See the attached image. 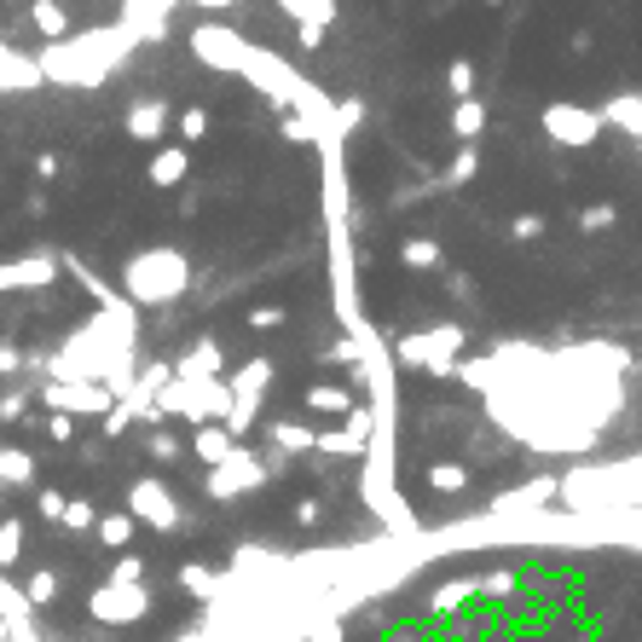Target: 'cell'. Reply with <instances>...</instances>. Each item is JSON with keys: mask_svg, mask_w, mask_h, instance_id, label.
Returning a JSON list of instances; mask_svg holds the SVG:
<instances>
[{"mask_svg": "<svg viewBox=\"0 0 642 642\" xmlns=\"http://www.w3.org/2000/svg\"><path fill=\"white\" fill-rule=\"evenodd\" d=\"M631 371V353L614 342H585L568 353L533 348V342H504L498 353L457 365L469 388L487 394L492 423L510 429L533 452H561L579 457L596 446L602 411L619 406V383Z\"/></svg>", "mask_w": 642, "mask_h": 642, "instance_id": "6da1fadb", "label": "cell"}, {"mask_svg": "<svg viewBox=\"0 0 642 642\" xmlns=\"http://www.w3.org/2000/svg\"><path fill=\"white\" fill-rule=\"evenodd\" d=\"M133 42H139V35L128 24L98 30V35H75V42H52L42 58H35V70H42L47 82H65V87H93L116 58L133 52Z\"/></svg>", "mask_w": 642, "mask_h": 642, "instance_id": "7a4b0ae2", "label": "cell"}, {"mask_svg": "<svg viewBox=\"0 0 642 642\" xmlns=\"http://www.w3.org/2000/svg\"><path fill=\"white\" fill-rule=\"evenodd\" d=\"M122 290H128L133 307H174V301L191 290V260H186V249H174V244L139 249L128 260V272H122Z\"/></svg>", "mask_w": 642, "mask_h": 642, "instance_id": "3957f363", "label": "cell"}, {"mask_svg": "<svg viewBox=\"0 0 642 642\" xmlns=\"http://www.w3.org/2000/svg\"><path fill=\"white\" fill-rule=\"evenodd\" d=\"M464 342H469V330L464 325H429V330H417V336H406V342L394 348V359L399 365H411V371H429V376H452L457 365H464Z\"/></svg>", "mask_w": 642, "mask_h": 642, "instance_id": "277c9868", "label": "cell"}, {"mask_svg": "<svg viewBox=\"0 0 642 642\" xmlns=\"http://www.w3.org/2000/svg\"><path fill=\"white\" fill-rule=\"evenodd\" d=\"M272 480V464L260 452H249V446H237L226 464H214L209 469V480H203V492L214 498V504H237V498H249V492H260Z\"/></svg>", "mask_w": 642, "mask_h": 642, "instance_id": "5b68a950", "label": "cell"}, {"mask_svg": "<svg viewBox=\"0 0 642 642\" xmlns=\"http://www.w3.org/2000/svg\"><path fill=\"white\" fill-rule=\"evenodd\" d=\"M272 359H249V365H237V376H232V411H226V429H232V440H244L255 423H260V399H267V388H272Z\"/></svg>", "mask_w": 642, "mask_h": 642, "instance_id": "8992f818", "label": "cell"}, {"mask_svg": "<svg viewBox=\"0 0 642 642\" xmlns=\"http://www.w3.org/2000/svg\"><path fill=\"white\" fill-rule=\"evenodd\" d=\"M128 515L145 521L151 533H179V527H186V515H179L174 492H168L156 475H139L133 487H128Z\"/></svg>", "mask_w": 642, "mask_h": 642, "instance_id": "52a82bcc", "label": "cell"}, {"mask_svg": "<svg viewBox=\"0 0 642 642\" xmlns=\"http://www.w3.org/2000/svg\"><path fill=\"white\" fill-rule=\"evenodd\" d=\"M87 614L98 619V626H139V619L151 614V585H98L87 596Z\"/></svg>", "mask_w": 642, "mask_h": 642, "instance_id": "ba28073f", "label": "cell"}, {"mask_svg": "<svg viewBox=\"0 0 642 642\" xmlns=\"http://www.w3.org/2000/svg\"><path fill=\"white\" fill-rule=\"evenodd\" d=\"M545 510H556V475H538V480H521V487L498 492L487 515H498V521H527V515H545Z\"/></svg>", "mask_w": 642, "mask_h": 642, "instance_id": "9c48e42d", "label": "cell"}, {"mask_svg": "<svg viewBox=\"0 0 642 642\" xmlns=\"http://www.w3.org/2000/svg\"><path fill=\"white\" fill-rule=\"evenodd\" d=\"M545 133L556 139V145L585 151V145H596V133H602V110H585V105H545Z\"/></svg>", "mask_w": 642, "mask_h": 642, "instance_id": "30bf717a", "label": "cell"}, {"mask_svg": "<svg viewBox=\"0 0 642 642\" xmlns=\"http://www.w3.org/2000/svg\"><path fill=\"white\" fill-rule=\"evenodd\" d=\"M58 284V255L52 249H30L17 260H0V290L17 295V290H52Z\"/></svg>", "mask_w": 642, "mask_h": 642, "instance_id": "8fae6325", "label": "cell"}, {"mask_svg": "<svg viewBox=\"0 0 642 642\" xmlns=\"http://www.w3.org/2000/svg\"><path fill=\"white\" fill-rule=\"evenodd\" d=\"M42 399H47V411H65V417H105L116 406V394L98 383H47Z\"/></svg>", "mask_w": 642, "mask_h": 642, "instance_id": "7c38bea8", "label": "cell"}, {"mask_svg": "<svg viewBox=\"0 0 642 642\" xmlns=\"http://www.w3.org/2000/svg\"><path fill=\"white\" fill-rule=\"evenodd\" d=\"M128 139H139V145H156V139H168L174 128V110L168 98H139V105H128Z\"/></svg>", "mask_w": 642, "mask_h": 642, "instance_id": "4fadbf2b", "label": "cell"}, {"mask_svg": "<svg viewBox=\"0 0 642 642\" xmlns=\"http://www.w3.org/2000/svg\"><path fill=\"white\" fill-rule=\"evenodd\" d=\"M244 47H249V42H237V35H226V30H197V35H191V52L203 58V65H214V70H237Z\"/></svg>", "mask_w": 642, "mask_h": 642, "instance_id": "5bb4252c", "label": "cell"}, {"mask_svg": "<svg viewBox=\"0 0 642 642\" xmlns=\"http://www.w3.org/2000/svg\"><path fill=\"white\" fill-rule=\"evenodd\" d=\"M186 174H191V151L186 145H156L151 163H145V179H151L156 191H174Z\"/></svg>", "mask_w": 642, "mask_h": 642, "instance_id": "9a60e30c", "label": "cell"}, {"mask_svg": "<svg viewBox=\"0 0 642 642\" xmlns=\"http://www.w3.org/2000/svg\"><path fill=\"white\" fill-rule=\"evenodd\" d=\"M232 452H237V440H232V429H226V423H203V429H191V457H197L203 469L226 464Z\"/></svg>", "mask_w": 642, "mask_h": 642, "instance_id": "2e32d148", "label": "cell"}, {"mask_svg": "<svg viewBox=\"0 0 642 642\" xmlns=\"http://www.w3.org/2000/svg\"><path fill=\"white\" fill-rule=\"evenodd\" d=\"M475 596H480V579H475V573L446 579V585H434V591H429V614H434V619H452L457 608H469Z\"/></svg>", "mask_w": 642, "mask_h": 642, "instance_id": "e0dca14e", "label": "cell"}, {"mask_svg": "<svg viewBox=\"0 0 642 642\" xmlns=\"http://www.w3.org/2000/svg\"><path fill=\"white\" fill-rule=\"evenodd\" d=\"M220 365H226V348H220L214 336H197L186 348V359L174 365V376H220Z\"/></svg>", "mask_w": 642, "mask_h": 642, "instance_id": "ac0fdd59", "label": "cell"}, {"mask_svg": "<svg viewBox=\"0 0 642 642\" xmlns=\"http://www.w3.org/2000/svg\"><path fill=\"white\" fill-rule=\"evenodd\" d=\"M480 133H487V105H480V98H457V110H452V139H457V145H475Z\"/></svg>", "mask_w": 642, "mask_h": 642, "instance_id": "d6986e66", "label": "cell"}, {"mask_svg": "<svg viewBox=\"0 0 642 642\" xmlns=\"http://www.w3.org/2000/svg\"><path fill=\"white\" fill-rule=\"evenodd\" d=\"M133 527H139V521L128 510H110V515L93 521V533H98V545H105V550H128L133 545Z\"/></svg>", "mask_w": 642, "mask_h": 642, "instance_id": "ffe728a7", "label": "cell"}, {"mask_svg": "<svg viewBox=\"0 0 642 642\" xmlns=\"http://www.w3.org/2000/svg\"><path fill=\"white\" fill-rule=\"evenodd\" d=\"M440 260L446 255H440L434 237H406V244H399V267L406 272H440Z\"/></svg>", "mask_w": 642, "mask_h": 642, "instance_id": "44dd1931", "label": "cell"}, {"mask_svg": "<svg viewBox=\"0 0 642 642\" xmlns=\"http://www.w3.org/2000/svg\"><path fill=\"white\" fill-rule=\"evenodd\" d=\"M30 24L42 30L47 42H65V35H70V12L58 7V0H35V7H30Z\"/></svg>", "mask_w": 642, "mask_h": 642, "instance_id": "7402d4cb", "label": "cell"}, {"mask_svg": "<svg viewBox=\"0 0 642 642\" xmlns=\"http://www.w3.org/2000/svg\"><path fill=\"white\" fill-rule=\"evenodd\" d=\"M307 411H318V417H348L353 411V394L336 388V383H318V388H307Z\"/></svg>", "mask_w": 642, "mask_h": 642, "instance_id": "603a6c76", "label": "cell"}, {"mask_svg": "<svg viewBox=\"0 0 642 642\" xmlns=\"http://www.w3.org/2000/svg\"><path fill=\"white\" fill-rule=\"evenodd\" d=\"M179 585H186L197 602H214L220 596V573L203 568V561H186V568H179Z\"/></svg>", "mask_w": 642, "mask_h": 642, "instance_id": "cb8c5ba5", "label": "cell"}, {"mask_svg": "<svg viewBox=\"0 0 642 642\" xmlns=\"http://www.w3.org/2000/svg\"><path fill=\"white\" fill-rule=\"evenodd\" d=\"M17 561H24V521L7 515L0 521V573H12Z\"/></svg>", "mask_w": 642, "mask_h": 642, "instance_id": "d4e9b609", "label": "cell"}, {"mask_svg": "<svg viewBox=\"0 0 642 642\" xmlns=\"http://www.w3.org/2000/svg\"><path fill=\"white\" fill-rule=\"evenodd\" d=\"M278 7H284L295 24H318V30L336 24V0H278Z\"/></svg>", "mask_w": 642, "mask_h": 642, "instance_id": "484cf974", "label": "cell"}, {"mask_svg": "<svg viewBox=\"0 0 642 642\" xmlns=\"http://www.w3.org/2000/svg\"><path fill=\"white\" fill-rule=\"evenodd\" d=\"M0 487H35V457L30 452H0Z\"/></svg>", "mask_w": 642, "mask_h": 642, "instance_id": "4316f807", "label": "cell"}, {"mask_svg": "<svg viewBox=\"0 0 642 642\" xmlns=\"http://www.w3.org/2000/svg\"><path fill=\"white\" fill-rule=\"evenodd\" d=\"M267 434H272L278 452H313V429L307 423H284V417H278V423H267Z\"/></svg>", "mask_w": 642, "mask_h": 642, "instance_id": "83f0119b", "label": "cell"}, {"mask_svg": "<svg viewBox=\"0 0 642 642\" xmlns=\"http://www.w3.org/2000/svg\"><path fill=\"white\" fill-rule=\"evenodd\" d=\"M58 591H65V579H58L52 568H42V573H30L24 602H30V608H52V602H58Z\"/></svg>", "mask_w": 642, "mask_h": 642, "instance_id": "f1b7e54d", "label": "cell"}, {"mask_svg": "<svg viewBox=\"0 0 642 642\" xmlns=\"http://www.w3.org/2000/svg\"><path fill=\"white\" fill-rule=\"evenodd\" d=\"M174 133L186 139V151H191V145H203V139H209V110H203V105L179 110V116H174Z\"/></svg>", "mask_w": 642, "mask_h": 642, "instance_id": "f546056e", "label": "cell"}, {"mask_svg": "<svg viewBox=\"0 0 642 642\" xmlns=\"http://www.w3.org/2000/svg\"><path fill=\"white\" fill-rule=\"evenodd\" d=\"M0 82H7V87H35V82H42V70H35L30 58H12V52H0Z\"/></svg>", "mask_w": 642, "mask_h": 642, "instance_id": "4dcf8cb0", "label": "cell"}, {"mask_svg": "<svg viewBox=\"0 0 642 642\" xmlns=\"http://www.w3.org/2000/svg\"><path fill=\"white\" fill-rule=\"evenodd\" d=\"M429 487L452 498V492L469 487V469H464V464H429Z\"/></svg>", "mask_w": 642, "mask_h": 642, "instance_id": "1f68e13d", "label": "cell"}, {"mask_svg": "<svg viewBox=\"0 0 642 642\" xmlns=\"http://www.w3.org/2000/svg\"><path fill=\"white\" fill-rule=\"evenodd\" d=\"M446 93L452 98H475V65L469 58H452L446 65Z\"/></svg>", "mask_w": 642, "mask_h": 642, "instance_id": "d6a6232c", "label": "cell"}, {"mask_svg": "<svg viewBox=\"0 0 642 642\" xmlns=\"http://www.w3.org/2000/svg\"><path fill=\"white\" fill-rule=\"evenodd\" d=\"M93 521H98L93 498H70V504H65V521H58V527H70V533H93Z\"/></svg>", "mask_w": 642, "mask_h": 642, "instance_id": "836d02e7", "label": "cell"}, {"mask_svg": "<svg viewBox=\"0 0 642 642\" xmlns=\"http://www.w3.org/2000/svg\"><path fill=\"white\" fill-rule=\"evenodd\" d=\"M65 504H70V492H58V487H35V515H42V521H65Z\"/></svg>", "mask_w": 642, "mask_h": 642, "instance_id": "e575fe53", "label": "cell"}, {"mask_svg": "<svg viewBox=\"0 0 642 642\" xmlns=\"http://www.w3.org/2000/svg\"><path fill=\"white\" fill-rule=\"evenodd\" d=\"M608 226H619V209L614 203H591L585 214H579V232H591V237L608 232Z\"/></svg>", "mask_w": 642, "mask_h": 642, "instance_id": "d590c367", "label": "cell"}, {"mask_svg": "<svg viewBox=\"0 0 642 642\" xmlns=\"http://www.w3.org/2000/svg\"><path fill=\"white\" fill-rule=\"evenodd\" d=\"M545 226H550L545 214H515V220H510V237H515V244H538V237H545Z\"/></svg>", "mask_w": 642, "mask_h": 642, "instance_id": "8d00e7d4", "label": "cell"}, {"mask_svg": "<svg viewBox=\"0 0 642 642\" xmlns=\"http://www.w3.org/2000/svg\"><path fill=\"white\" fill-rule=\"evenodd\" d=\"M110 585H145V561H139V556H116Z\"/></svg>", "mask_w": 642, "mask_h": 642, "instance_id": "74e56055", "label": "cell"}, {"mask_svg": "<svg viewBox=\"0 0 642 642\" xmlns=\"http://www.w3.org/2000/svg\"><path fill=\"white\" fill-rule=\"evenodd\" d=\"M480 596H492V602H510V596H515V573H510V568L487 573V579H480Z\"/></svg>", "mask_w": 642, "mask_h": 642, "instance_id": "f35d334b", "label": "cell"}, {"mask_svg": "<svg viewBox=\"0 0 642 642\" xmlns=\"http://www.w3.org/2000/svg\"><path fill=\"white\" fill-rule=\"evenodd\" d=\"M145 446H151V457H156V464H179V440H174L168 429H151V440H145Z\"/></svg>", "mask_w": 642, "mask_h": 642, "instance_id": "ab89813d", "label": "cell"}, {"mask_svg": "<svg viewBox=\"0 0 642 642\" xmlns=\"http://www.w3.org/2000/svg\"><path fill=\"white\" fill-rule=\"evenodd\" d=\"M475 168H480V156H475V145H464V151H457V163L446 168V179H452V186H469Z\"/></svg>", "mask_w": 642, "mask_h": 642, "instance_id": "60d3db41", "label": "cell"}, {"mask_svg": "<svg viewBox=\"0 0 642 642\" xmlns=\"http://www.w3.org/2000/svg\"><path fill=\"white\" fill-rule=\"evenodd\" d=\"M98 423H105V434H110V440H122V434L133 429V411L122 406V399H116V406H110L105 417H98Z\"/></svg>", "mask_w": 642, "mask_h": 642, "instance_id": "b9f144b4", "label": "cell"}, {"mask_svg": "<svg viewBox=\"0 0 642 642\" xmlns=\"http://www.w3.org/2000/svg\"><path fill=\"white\" fill-rule=\"evenodd\" d=\"M342 637H348L342 619H313L307 626V642H342Z\"/></svg>", "mask_w": 642, "mask_h": 642, "instance_id": "7bdbcfd3", "label": "cell"}, {"mask_svg": "<svg viewBox=\"0 0 642 642\" xmlns=\"http://www.w3.org/2000/svg\"><path fill=\"white\" fill-rule=\"evenodd\" d=\"M24 371V348L17 342H0V376H17Z\"/></svg>", "mask_w": 642, "mask_h": 642, "instance_id": "ee69618b", "label": "cell"}, {"mask_svg": "<svg viewBox=\"0 0 642 642\" xmlns=\"http://www.w3.org/2000/svg\"><path fill=\"white\" fill-rule=\"evenodd\" d=\"M24 406H30V394H24V388L7 394V399H0V423H17V417H24Z\"/></svg>", "mask_w": 642, "mask_h": 642, "instance_id": "f6af8a7d", "label": "cell"}, {"mask_svg": "<svg viewBox=\"0 0 642 642\" xmlns=\"http://www.w3.org/2000/svg\"><path fill=\"white\" fill-rule=\"evenodd\" d=\"M47 434L58 440V446H65V440L75 434V417H65V411H52V417H47Z\"/></svg>", "mask_w": 642, "mask_h": 642, "instance_id": "bcb514c9", "label": "cell"}, {"mask_svg": "<svg viewBox=\"0 0 642 642\" xmlns=\"http://www.w3.org/2000/svg\"><path fill=\"white\" fill-rule=\"evenodd\" d=\"M58 168H65V163H58L52 151H42V156H35V179H42V186H52V179H58Z\"/></svg>", "mask_w": 642, "mask_h": 642, "instance_id": "7dc6e473", "label": "cell"}, {"mask_svg": "<svg viewBox=\"0 0 642 642\" xmlns=\"http://www.w3.org/2000/svg\"><path fill=\"white\" fill-rule=\"evenodd\" d=\"M295 42L313 52V47H325V30H318V24H295Z\"/></svg>", "mask_w": 642, "mask_h": 642, "instance_id": "c3c4849f", "label": "cell"}, {"mask_svg": "<svg viewBox=\"0 0 642 642\" xmlns=\"http://www.w3.org/2000/svg\"><path fill=\"white\" fill-rule=\"evenodd\" d=\"M278 325H284V313H272V307L249 313V330H278Z\"/></svg>", "mask_w": 642, "mask_h": 642, "instance_id": "681fc988", "label": "cell"}, {"mask_svg": "<svg viewBox=\"0 0 642 642\" xmlns=\"http://www.w3.org/2000/svg\"><path fill=\"white\" fill-rule=\"evenodd\" d=\"M295 521H301V527H313V521H318V498H301V504H295Z\"/></svg>", "mask_w": 642, "mask_h": 642, "instance_id": "f907efd6", "label": "cell"}, {"mask_svg": "<svg viewBox=\"0 0 642 642\" xmlns=\"http://www.w3.org/2000/svg\"><path fill=\"white\" fill-rule=\"evenodd\" d=\"M174 642H214V631H209V626H197V631H179Z\"/></svg>", "mask_w": 642, "mask_h": 642, "instance_id": "816d5d0a", "label": "cell"}, {"mask_svg": "<svg viewBox=\"0 0 642 642\" xmlns=\"http://www.w3.org/2000/svg\"><path fill=\"white\" fill-rule=\"evenodd\" d=\"M480 7H504V0H480Z\"/></svg>", "mask_w": 642, "mask_h": 642, "instance_id": "f5cc1de1", "label": "cell"}, {"mask_svg": "<svg viewBox=\"0 0 642 642\" xmlns=\"http://www.w3.org/2000/svg\"><path fill=\"white\" fill-rule=\"evenodd\" d=\"M399 642H417V637H399Z\"/></svg>", "mask_w": 642, "mask_h": 642, "instance_id": "db71d44e", "label": "cell"}]
</instances>
